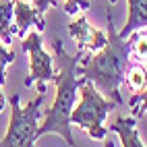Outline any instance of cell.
Masks as SVG:
<instances>
[{"label": "cell", "instance_id": "1", "mask_svg": "<svg viewBox=\"0 0 147 147\" xmlns=\"http://www.w3.org/2000/svg\"><path fill=\"white\" fill-rule=\"evenodd\" d=\"M54 50V83H56V97L50 110L46 112V118L42 126H37V139L46 135H58L62 137L66 145H75L73 139V126H71V112L77 104V95H79V83L81 77L77 75V66H79L83 52L77 50L75 54H68L60 40L52 42Z\"/></svg>", "mask_w": 147, "mask_h": 147}, {"label": "cell", "instance_id": "2", "mask_svg": "<svg viewBox=\"0 0 147 147\" xmlns=\"http://www.w3.org/2000/svg\"><path fill=\"white\" fill-rule=\"evenodd\" d=\"M129 64H131L129 42L122 40L114 29L112 15L108 11V40L102 50H97L95 54L89 52L87 58H81L79 66H77V75L89 79L104 97L114 100L116 104H122L120 83L124 81Z\"/></svg>", "mask_w": 147, "mask_h": 147}, {"label": "cell", "instance_id": "3", "mask_svg": "<svg viewBox=\"0 0 147 147\" xmlns=\"http://www.w3.org/2000/svg\"><path fill=\"white\" fill-rule=\"evenodd\" d=\"M79 95H81V100L75 104L73 112H71V124L81 126L91 139L104 141L106 139L104 120L116 108V102L104 97L100 93V89H97L89 79H85V77H81Z\"/></svg>", "mask_w": 147, "mask_h": 147}, {"label": "cell", "instance_id": "4", "mask_svg": "<svg viewBox=\"0 0 147 147\" xmlns=\"http://www.w3.org/2000/svg\"><path fill=\"white\" fill-rule=\"evenodd\" d=\"M19 100V93L11 95V122L0 141L2 147H29L37 141V126L42 118V106L46 102V91H37V95L25 108Z\"/></svg>", "mask_w": 147, "mask_h": 147}, {"label": "cell", "instance_id": "5", "mask_svg": "<svg viewBox=\"0 0 147 147\" xmlns=\"http://www.w3.org/2000/svg\"><path fill=\"white\" fill-rule=\"evenodd\" d=\"M23 50L29 54V77L25 79V87L54 81V58L42 48L40 33L31 31L27 37H23Z\"/></svg>", "mask_w": 147, "mask_h": 147}, {"label": "cell", "instance_id": "6", "mask_svg": "<svg viewBox=\"0 0 147 147\" xmlns=\"http://www.w3.org/2000/svg\"><path fill=\"white\" fill-rule=\"evenodd\" d=\"M68 33H71V37L77 42L81 52H97V50L104 48V44L108 40V35L104 31H100V29L89 25L85 15L77 17L75 21L68 23Z\"/></svg>", "mask_w": 147, "mask_h": 147}, {"label": "cell", "instance_id": "7", "mask_svg": "<svg viewBox=\"0 0 147 147\" xmlns=\"http://www.w3.org/2000/svg\"><path fill=\"white\" fill-rule=\"evenodd\" d=\"M13 17H15V33L19 37H25V31L29 27H35L37 31H44L46 29V21L44 17L37 13V8L31 6L27 0H15L13 6Z\"/></svg>", "mask_w": 147, "mask_h": 147}, {"label": "cell", "instance_id": "8", "mask_svg": "<svg viewBox=\"0 0 147 147\" xmlns=\"http://www.w3.org/2000/svg\"><path fill=\"white\" fill-rule=\"evenodd\" d=\"M126 2H129V17L124 27L118 31L122 40H126L135 29L147 27V0H126Z\"/></svg>", "mask_w": 147, "mask_h": 147}, {"label": "cell", "instance_id": "9", "mask_svg": "<svg viewBox=\"0 0 147 147\" xmlns=\"http://www.w3.org/2000/svg\"><path fill=\"white\" fill-rule=\"evenodd\" d=\"M110 129H112L114 133H118L122 147H143V145H145V143L141 141L139 133H137V118H135V116H126V118L118 116Z\"/></svg>", "mask_w": 147, "mask_h": 147}, {"label": "cell", "instance_id": "10", "mask_svg": "<svg viewBox=\"0 0 147 147\" xmlns=\"http://www.w3.org/2000/svg\"><path fill=\"white\" fill-rule=\"evenodd\" d=\"M13 6H15V0H0V40H2V44H8V46H11L13 33H15Z\"/></svg>", "mask_w": 147, "mask_h": 147}, {"label": "cell", "instance_id": "11", "mask_svg": "<svg viewBox=\"0 0 147 147\" xmlns=\"http://www.w3.org/2000/svg\"><path fill=\"white\" fill-rule=\"evenodd\" d=\"M124 83L129 85V89L133 93H139L143 87L147 85V68L141 64H129L126 68V75H124Z\"/></svg>", "mask_w": 147, "mask_h": 147}, {"label": "cell", "instance_id": "12", "mask_svg": "<svg viewBox=\"0 0 147 147\" xmlns=\"http://www.w3.org/2000/svg\"><path fill=\"white\" fill-rule=\"evenodd\" d=\"M129 42V50L139 58V60H147V31L135 29V31L126 37Z\"/></svg>", "mask_w": 147, "mask_h": 147}, {"label": "cell", "instance_id": "13", "mask_svg": "<svg viewBox=\"0 0 147 147\" xmlns=\"http://www.w3.org/2000/svg\"><path fill=\"white\" fill-rule=\"evenodd\" d=\"M129 106L133 108L135 118H143V114L147 112V85L143 87L139 93H133V95H131Z\"/></svg>", "mask_w": 147, "mask_h": 147}, {"label": "cell", "instance_id": "14", "mask_svg": "<svg viewBox=\"0 0 147 147\" xmlns=\"http://www.w3.org/2000/svg\"><path fill=\"white\" fill-rule=\"evenodd\" d=\"M15 60V52L11 50V48H4L0 46V87H2L6 83V75H4V68L8 66Z\"/></svg>", "mask_w": 147, "mask_h": 147}, {"label": "cell", "instance_id": "15", "mask_svg": "<svg viewBox=\"0 0 147 147\" xmlns=\"http://www.w3.org/2000/svg\"><path fill=\"white\" fill-rule=\"evenodd\" d=\"M91 4L89 0H64V13L66 15H75L79 11H87Z\"/></svg>", "mask_w": 147, "mask_h": 147}, {"label": "cell", "instance_id": "16", "mask_svg": "<svg viewBox=\"0 0 147 147\" xmlns=\"http://www.w3.org/2000/svg\"><path fill=\"white\" fill-rule=\"evenodd\" d=\"M35 8H37V13L40 15H44L50 6H58V0H29Z\"/></svg>", "mask_w": 147, "mask_h": 147}, {"label": "cell", "instance_id": "17", "mask_svg": "<svg viewBox=\"0 0 147 147\" xmlns=\"http://www.w3.org/2000/svg\"><path fill=\"white\" fill-rule=\"evenodd\" d=\"M4 106H6V97H4V93L0 91V112L4 110Z\"/></svg>", "mask_w": 147, "mask_h": 147}, {"label": "cell", "instance_id": "18", "mask_svg": "<svg viewBox=\"0 0 147 147\" xmlns=\"http://www.w3.org/2000/svg\"><path fill=\"white\" fill-rule=\"evenodd\" d=\"M112 4H116V0H110V6H112Z\"/></svg>", "mask_w": 147, "mask_h": 147}]
</instances>
